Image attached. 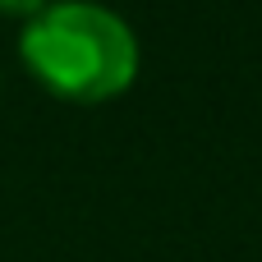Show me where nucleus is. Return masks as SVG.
<instances>
[{
  "instance_id": "f257e3e1",
  "label": "nucleus",
  "mask_w": 262,
  "mask_h": 262,
  "mask_svg": "<svg viewBox=\"0 0 262 262\" xmlns=\"http://www.w3.org/2000/svg\"><path fill=\"white\" fill-rule=\"evenodd\" d=\"M18 55L37 83L69 101H111L138 74V37L134 28L92 0H51L28 18L18 37Z\"/></svg>"
},
{
  "instance_id": "f03ea898",
  "label": "nucleus",
  "mask_w": 262,
  "mask_h": 262,
  "mask_svg": "<svg viewBox=\"0 0 262 262\" xmlns=\"http://www.w3.org/2000/svg\"><path fill=\"white\" fill-rule=\"evenodd\" d=\"M51 0H0V14H23V18H32V14H41Z\"/></svg>"
}]
</instances>
